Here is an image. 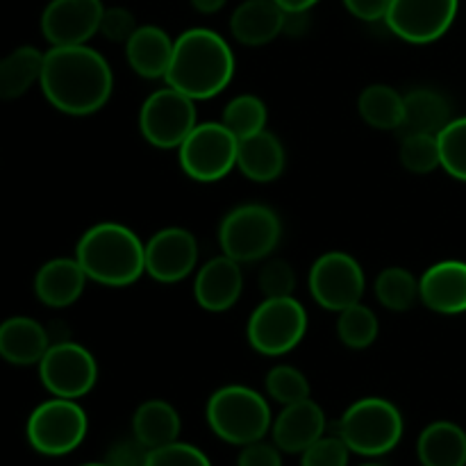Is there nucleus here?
<instances>
[{
    "mask_svg": "<svg viewBox=\"0 0 466 466\" xmlns=\"http://www.w3.org/2000/svg\"><path fill=\"white\" fill-rule=\"evenodd\" d=\"M41 91L46 100L68 116H89L109 103L114 73L98 50L82 46H50L44 53Z\"/></svg>",
    "mask_w": 466,
    "mask_h": 466,
    "instance_id": "nucleus-1",
    "label": "nucleus"
},
{
    "mask_svg": "<svg viewBox=\"0 0 466 466\" xmlns=\"http://www.w3.org/2000/svg\"><path fill=\"white\" fill-rule=\"evenodd\" d=\"M235 53L218 32L191 27L176 39L164 82L198 103L226 91L235 77Z\"/></svg>",
    "mask_w": 466,
    "mask_h": 466,
    "instance_id": "nucleus-2",
    "label": "nucleus"
},
{
    "mask_svg": "<svg viewBox=\"0 0 466 466\" xmlns=\"http://www.w3.org/2000/svg\"><path fill=\"white\" fill-rule=\"evenodd\" d=\"M144 248L135 230L103 221L85 230L76 246V259L96 285L130 287L146 273Z\"/></svg>",
    "mask_w": 466,
    "mask_h": 466,
    "instance_id": "nucleus-3",
    "label": "nucleus"
},
{
    "mask_svg": "<svg viewBox=\"0 0 466 466\" xmlns=\"http://www.w3.org/2000/svg\"><path fill=\"white\" fill-rule=\"evenodd\" d=\"M205 419L214 435L230 446H246L267 440L273 426L267 396L246 385H226L209 396Z\"/></svg>",
    "mask_w": 466,
    "mask_h": 466,
    "instance_id": "nucleus-4",
    "label": "nucleus"
},
{
    "mask_svg": "<svg viewBox=\"0 0 466 466\" xmlns=\"http://www.w3.org/2000/svg\"><path fill=\"white\" fill-rule=\"evenodd\" d=\"M405 421L400 410L380 396H367L349 405L339 419L337 435L346 441L350 453L362 458H382L400 444Z\"/></svg>",
    "mask_w": 466,
    "mask_h": 466,
    "instance_id": "nucleus-5",
    "label": "nucleus"
},
{
    "mask_svg": "<svg viewBox=\"0 0 466 466\" xmlns=\"http://www.w3.org/2000/svg\"><path fill=\"white\" fill-rule=\"evenodd\" d=\"M280 239V217L276 209L262 203L237 205L218 223V246L223 255L239 264L268 259Z\"/></svg>",
    "mask_w": 466,
    "mask_h": 466,
    "instance_id": "nucleus-6",
    "label": "nucleus"
},
{
    "mask_svg": "<svg viewBox=\"0 0 466 466\" xmlns=\"http://www.w3.org/2000/svg\"><path fill=\"white\" fill-rule=\"evenodd\" d=\"M308 332V312L294 296L264 299L246 323V339L250 349L267 358L291 353Z\"/></svg>",
    "mask_w": 466,
    "mask_h": 466,
    "instance_id": "nucleus-7",
    "label": "nucleus"
},
{
    "mask_svg": "<svg viewBox=\"0 0 466 466\" xmlns=\"http://www.w3.org/2000/svg\"><path fill=\"white\" fill-rule=\"evenodd\" d=\"M89 432V419L82 405L71 399L53 396L36 405L27 419L25 435L32 449L48 458H62L73 453Z\"/></svg>",
    "mask_w": 466,
    "mask_h": 466,
    "instance_id": "nucleus-8",
    "label": "nucleus"
},
{
    "mask_svg": "<svg viewBox=\"0 0 466 466\" xmlns=\"http://www.w3.org/2000/svg\"><path fill=\"white\" fill-rule=\"evenodd\" d=\"M239 139L221 121L198 123L177 148V162L194 182H218L237 168Z\"/></svg>",
    "mask_w": 466,
    "mask_h": 466,
    "instance_id": "nucleus-9",
    "label": "nucleus"
},
{
    "mask_svg": "<svg viewBox=\"0 0 466 466\" xmlns=\"http://www.w3.org/2000/svg\"><path fill=\"white\" fill-rule=\"evenodd\" d=\"M196 126V100L168 85L153 91L139 109V132L153 148H180Z\"/></svg>",
    "mask_w": 466,
    "mask_h": 466,
    "instance_id": "nucleus-10",
    "label": "nucleus"
},
{
    "mask_svg": "<svg viewBox=\"0 0 466 466\" xmlns=\"http://www.w3.org/2000/svg\"><path fill=\"white\" fill-rule=\"evenodd\" d=\"M308 282L314 303L337 314L350 305L362 303L367 289L362 264L344 250H330L314 259Z\"/></svg>",
    "mask_w": 466,
    "mask_h": 466,
    "instance_id": "nucleus-11",
    "label": "nucleus"
},
{
    "mask_svg": "<svg viewBox=\"0 0 466 466\" xmlns=\"http://www.w3.org/2000/svg\"><path fill=\"white\" fill-rule=\"evenodd\" d=\"M36 367L41 385L57 399H82L98 380V362L91 350L71 339L50 344Z\"/></svg>",
    "mask_w": 466,
    "mask_h": 466,
    "instance_id": "nucleus-12",
    "label": "nucleus"
},
{
    "mask_svg": "<svg viewBox=\"0 0 466 466\" xmlns=\"http://www.w3.org/2000/svg\"><path fill=\"white\" fill-rule=\"evenodd\" d=\"M458 7L460 0H391L385 23L408 44H432L451 30Z\"/></svg>",
    "mask_w": 466,
    "mask_h": 466,
    "instance_id": "nucleus-13",
    "label": "nucleus"
},
{
    "mask_svg": "<svg viewBox=\"0 0 466 466\" xmlns=\"http://www.w3.org/2000/svg\"><path fill=\"white\" fill-rule=\"evenodd\" d=\"M198 241L187 228H162L146 241V273L162 285L185 280L198 267Z\"/></svg>",
    "mask_w": 466,
    "mask_h": 466,
    "instance_id": "nucleus-14",
    "label": "nucleus"
},
{
    "mask_svg": "<svg viewBox=\"0 0 466 466\" xmlns=\"http://www.w3.org/2000/svg\"><path fill=\"white\" fill-rule=\"evenodd\" d=\"M103 12L100 0H50L41 14V32L50 46H82L98 35Z\"/></svg>",
    "mask_w": 466,
    "mask_h": 466,
    "instance_id": "nucleus-15",
    "label": "nucleus"
},
{
    "mask_svg": "<svg viewBox=\"0 0 466 466\" xmlns=\"http://www.w3.org/2000/svg\"><path fill=\"white\" fill-rule=\"evenodd\" d=\"M244 291V273L241 264L228 255L208 259L196 271L194 299L200 309L212 314L228 312L235 308Z\"/></svg>",
    "mask_w": 466,
    "mask_h": 466,
    "instance_id": "nucleus-16",
    "label": "nucleus"
},
{
    "mask_svg": "<svg viewBox=\"0 0 466 466\" xmlns=\"http://www.w3.org/2000/svg\"><path fill=\"white\" fill-rule=\"evenodd\" d=\"M323 435H326V412L312 399L282 405V412L273 419L271 441L282 453L300 455Z\"/></svg>",
    "mask_w": 466,
    "mask_h": 466,
    "instance_id": "nucleus-17",
    "label": "nucleus"
},
{
    "mask_svg": "<svg viewBox=\"0 0 466 466\" xmlns=\"http://www.w3.org/2000/svg\"><path fill=\"white\" fill-rule=\"evenodd\" d=\"M419 299L437 314L466 312V262L444 259L428 267L419 278Z\"/></svg>",
    "mask_w": 466,
    "mask_h": 466,
    "instance_id": "nucleus-18",
    "label": "nucleus"
},
{
    "mask_svg": "<svg viewBox=\"0 0 466 466\" xmlns=\"http://www.w3.org/2000/svg\"><path fill=\"white\" fill-rule=\"evenodd\" d=\"M287 12L273 0H246L232 12L230 32L241 46L259 48L285 32Z\"/></svg>",
    "mask_w": 466,
    "mask_h": 466,
    "instance_id": "nucleus-19",
    "label": "nucleus"
},
{
    "mask_svg": "<svg viewBox=\"0 0 466 466\" xmlns=\"http://www.w3.org/2000/svg\"><path fill=\"white\" fill-rule=\"evenodd\" d=\"M86 280L89 278L76 258H55L36 271L35 294L48 308H71L85 291Z\"/></svg>",
    "mask_w": 466,
    "mask_h": 466,
    "instance_id": "nucleus-20",
    "label": "nucleus"
},
{
    "mask_svg": "<svg viewBox=\"0 0 466 466\" xmlns=\"http://www.w3.org/2000/svg\"><path fill=\"white\" fill-rule=\"evenodd\" d=\"M287 153L282 141L273 132L262 130L239 141L237 148V168L241 176L258 185L276 182L285 173Z\"/></svg>",
    "mask_w": 466,
    "mask_h": 466,
    "instance_id": "nucleus-21",
    "label": "nucleus"
},
{
    "mask_svg": "<svg viewBox=\"0 0 466 466\" xmlns=\"http://www.w3.org/2000/svg\"><path fill=\"white\" fill-rule=\"evenodd\" d=\"M176 41L157 25H139L126 41V59L144 80H164L171 66Z\"/></svg>",
    "mask_w": 466,
    "mask_h": 466,
    "instance_id": "nucleus-22",
    "label": "nucleus"
},
{
    "mask_svg": "<svg viewBox=\"0 0 466 466\" xmlns=\"http://www.w3.org/2000/svg\"><path fill=\"white\" fill-rule=\"evenodd\" d=\"M50 344V332L35 319L12 317L0 323V358L14 367L39 364Z\"/></svg>",
    "mask_w": 466,
    "mask_h": 466,
    "instance_id": "nucleus-23",
    "label": "nucleus"
},
{
    "mask_svg": "<svg viewBox=\"0 0 466 466\" xmlns=\"http://www.w3.org/2000/svg\"><path fill=\"white\" fill-rule=\"evenodd\" d=\"M182 419L171 403L162 399L144 400L132 414V435L148 451L180 440Z\"/></svg>",
    "mask_w": 466,
    "mask_h": 466,
    "instance_id": "nucleus-24",
    "label": "nucleus"
},
{
    "mask_svg": "<svg viewBox=\"0 0 466 466\" xmlns=\"http://www.w3.org/2000/svg\"><path fill=\"white\" fill-rule=\"evenodd\" d=\"M451 118V105L440 91L412 89L405 94L403 126L396 135H440Z\"/></svg>",
    "mask_w": 466,
    "mask_h": 466,
    "instance_id": "nucleus-25",
    "label": "nucleus"
},
{
    "mask_svg": "<svg viewBox=\"0 0 466 466\" xmlns=\"http://www.w3.org/2000/svg\"><path fill=\"white\" fill-rule=\"evenodd\" d=\"M421 466H466V432L453 421H432L419 435Z\"/></svg>",
    "mask_w": 466,
    "mask_h": 466,
    "instance_id": "nucleus-26",
    "label": "nucleus"
},
{
    "mask_svg": "<svg viewBox=\"0 0 466 466\" xmlns=\"http://www.w3.org/2000/svg\"><path fill=\"white\" fill-rule=\"evenodd\" d=\"M44 53L35 46H21L0 59V100L21 98L41 80Z\"/></svg>",
    "mask_w": 466,
    "mask_h": 466,
    "instance_id": "nucleus-27",
    "label": "nucleus"
},
{
    "mask_svg": "<svg viewBox=\"0 0 466 466\" xmlns=\"http://www.w3.org/2000/svg\"><path fill=\"white\" fill-rule=\"evenodd\" d=\"M358 112L373 130L399 132L405 116V94L390 85H369L358 98Z\"/></svg>",
    "mask_w": 466,
    "mask_h": 466,
    "instance_id": "nucleus-28",
    "label": "nucleus"
},
{
    "mask_svg": "<svg viewBox=\"0 0 466 466\" xmlns=\"http://www.w3.org/2000/svg\"><path fill=\"white\" fill-rule=\"evenodd\" d=\"M378 303L390 312H408L417 305L419 278L403 267H387L373 282Z\"/></svg>",
    "mask_w": 466,
    "mask_h": 466,
    "instance_id": "nucleus-29",
    "label": "nucleus"
},
{
    "mask_svg": "<svg viewBox=\"0 0 466 466\" xmlns=\"http://www.w3.org/2000/svg\"><path fill=\"white\" fill-rule=\"evenodd\" d=\"M378 332H380V323H378L376 312L367 305L355 303L337 314V337L346 349H369L376 344Z\"/></svg>",
    "mask_w": 466,
    "mask_h": 466,
    "instance_id": "nucleus-30",
    "label": "nucleus"
},
{
    "mask_svg": "<svg viewBox=\"0 0 466 466\" xmlns=\"http://www.w3.org/2000/svg\"><path fill=\"white\" fill-rule=\"evenodd\" d=\"M267 105H264V100L259 98V96L253 94L235 96L221 114V123L239 141L246 139V137H253L258 135V132L267 130Z\"/></svg>",
    "mask_w": 466,
    "mask_h": 466,
    "instance_id": "nucleus-31",
    "label": "nucleus"
},
{
    "mask_svg": "<svg viewBox=\"0 0 466 466\" xmlns=\"http://www.w3.org/2000/svg\"><path fill=\"white\" fill-rule=\"evenodd\" d=\"M264 390L271 400L280 405L299 403V400L312 399V387L308 376L291 364H276L264 378Z\"/></svg>",
    "mask_w": 466,
    "mask_h": 466,
    "instance_id": "nucleus-32",
    "label": "nucleus"
},
{
    "mask_svg": "<svg viewBox=\"0 0 466 466\" xmlns=\"http://www.w3.org/2000/svg\"><path fill=\"white\" fill-rule=\"evenodd\" d=\"M399 159L405 171L414 173V176H428L441 167L440 139H437V135L400 137Z\"/></svg>",
    "mask_w": 466,
    "mask_h": 466,
    "instance_id": "nucleus-33",
    "label": "nucleus"
},
{
    "mask_svg": "<svg viewBox=\"0 0 466 466\" xmlns=\"http://www.w3.org/2000/svg\"><path fill=\"white\" fill-rule=\"evenodd\" d=\"M437 139H440L441 168L455 180L466 182V116L451 118Z\"/></svg>",
    "mask_w": 466,
    "mask_h": 466,
    "instance_id": "nucleus-34",
    "label": "nucleus"
},
{
    "mask_svg": "<svg viewBox=\"0 0 466 466\" xmlns=\"http://www.w3.org/2000/svg\"><path fill=\"white\" fill-rule=\"evenodd\" d=\"M259 291L264 299H285L296 291V271L285 259H267L258 276Z\"/></svg>",
    "mask_w": 466,
    "mask_h": 466,
    "instance_id": "nucleus-35",
    "label": "nucleus"
},
{
    "mask_svg": "<svg viewBox=\"0 0 466 466\" xmlns=\"http://www.w3.org/2000/svg\"><path fill=\"white\" fill-rule=\"evenodd\" d=\"M350 449L339 435H323L300 453V466H349Z\"/></svg>",
    "mask_w": 466,
    "mask_h": 466,
    "instance_id": "nucleus-36",
    "label": "nucleus"
},
{
    "mask_svg": "<svg viewBox=\"0 0 466 466\" xmlns=\"http://www.w3.org/2000/svg\"><path fill=\"white\" fill-rule=\"evenodd\" d=\"M146 466H212V462L198 446L177 440L150 451Z\"/></svg>",
    "mask_w": 466,
    "mask_h": 466,
    "instance_id": "nucleus-37",
    "label": "nucleus"
},
{
    "mask_svg": "<svg viewBox=\"0 0 466 466\" xmlns=\"http://www.w3.org/2000/svg\"><path fill=\"white\" fill-rule=\"evenodd\" d=\"M137 18L130 9L126 7H105L103 18H100L98 35H103L107 41L114 44H126L137 30Z\"/></svg>",
    "mask_w": 466,
    "mask_h": 466,
    "instance_id": "nucleus-38",
    "label": "nucleus"
},
{
    "mask_svg": "<svg viewBox=\"0 0 466 466\" xmlns=\"http://www.w3.org/2000/svg\"><path fill=\"white\" fill-rule=\"evenodd\" d=\"M148 453L150 451L132 435L127 440L114 441L107 449V453H105L103 462L107 466H146Z\"/></svg>",
    "mask_w": 466,
    "mask_h": 466,
    "instance_id": "nucleus-39",
    "label": "nucleus"
},
{
    "mask_svg": "<svg viewBox=\"0 0 466 466\" xmlns=\"http://www.w3.org/2000/svg\"><path fill=\"white\" fill-rule=\"evenodd\" d=\"M237 466H282V451L273 441H253L241 446Z\"/></svg>",
    "mask_w": 466,
    "mask_h": 466,
    "instance_id": "nucleus-40",
    "label": "nucleus"
},
{
    "mask_svg": "<svg viewBox=\"0 0 466 466\" xmlns=\"http://www.w3.org/2000/svg\"><path fill=\"white\" fill-rule=\"evenodd\" d=\"M344 5L355 18H360V21L376 23L385 21L391 0H344Z\"/></svg>",
    "mask_w": 466,
    "mask_h": 466,
    "instance_id": "nucleus-41",
    "label": "nucleus"
},
{
    "mask_svg": "<svg viewBox=\"0 0 466 466\" xmlns=\"http://www.w3.org/2000/svg\"><path fill=\"white\" fill-rule=\"evenodd\" d=\"M273 3L280 5L287 14H299V12H309L319 0H273Z\"/></svg>",
    "mask_w": 466,
    "mask_h": 466,
    "instance_id": "nucleus-42",
    "label": "nucleus"
},
{
    "mask_svg": "<svg viewBox=\"0 0 466 466\" xmlns=\"http://www.w3.org/2000/svg\"><path fill=\"white\" fill-rule=\"evenodd\" d=\"M228 0H191V7L200 14H217L226 7Z\"/></svg>",
    "mask_w": 466,
    "mask_h": 466,
    "instance_id": "nucleus-43",
    "label": "nucleus"
},
{
    "mask_svg": "<svg viewBox=\"0 0 466 466\" xmlns=\"http://www.w3.org/2000/svg\"><path fill=\"white\" fill-rule=\"evenodd\" d=\"M80 466H107L105 462H86V464H80Z\"/></svg>",
    "mask_w": 466,
    "mask_h": 466,
    "instance_id": "nucleus-44",
    "label": "nucleus"
},
{
    "mask_svg": "<svg viewBox=\"0 0 466 466\" xmlns=\"http://www.w3.org/2000/svg\"><path fill=\"white\" fill-rule=\"evenodd\" d=\"M360 466H382V464H378V462H367V464H360Z\"/></svg>",
    "mask_w": 466,
    "mask_h": 466,
    "instance_id": "nucleus-45",
    "label": "nucleus"
}]
</instances>
